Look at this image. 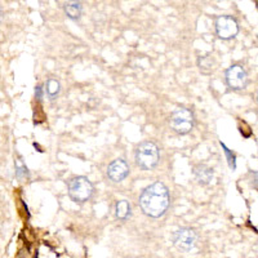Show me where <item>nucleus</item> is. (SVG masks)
Returning <instances> with one entry per match:
<instances>
[{"label":"nucleus","mask_w":258,"mask_h":258,"mask_svg":"<svg viewBox=\"0 0 258 258\" xmlns=\"http://www.w3.org/2000/svg\"><path fill=\"white\" fill-rule=\"evenodd\" d=\"M170 204V194L167 186L156 181L144 188L140 197V207L146 216L159 218L164 216Z\"/></svg>","instance_id":"f257e3e1"},{"label":"nucleus","mask_w":258,"mask_h":258,"mask_svg":"<svg viewBox=\"0 0 258 258\" xmlns=\"http://www.w3.org/2000/svg\"><path fill=\"white\" fill-rule=\"evenodd\" d=\"M136 164L144 170H151L158 165L160 151L158 145L151 141L141 142L136 147Z\"/></svg>","instance_id":"f03ea898"},{"label":"nucleus","mask_w":258,"mask_h":258,"mask_svg":"<svg viewBox=\"0 0 258 258\" xmlns=\"http://www.w3.org/2000/svg\"><path fill=\"white\" fill-rule=\"evenodd\" d=\"M93 183L84 176H77L69 181V197L78 204H84L93 197Z\"/></svg>","instance_id":"7ed1b4c3"},{"label":"nucleus","mask_w":258,"mask_h":258,"mask_svg":"<svg viewBox=\"0 0 258 258\" xmlns=\"http://www.w3.org/2000/svg\"><path fill=\"white\" fill-rule=\"evenodd\" d=\"M169 125L177 135H187L195 125V115L187 107H178L169 117Z\"/></svg>","instance_id":"20e7f679"},{"label":"nucleus","mask_w":258,"mask_h":258,"mask_svg":"<svg viewBox=\"0 0 258 258\" xmlns=\"http://www.w3.org/2000/svg\"><path fill=\"white\" fill-rule=\"evenodd\" d=\"M225 80L232 91H243L248 85V73L243 64L234 63L225 71Z\"/></svg>","instance_id":"39448f33"},{"label":"nucleus","mask_w":258,"mask_h":258,"mask_svg":"<svg viewBox=\"0 0 258 258\" xmlns=\"http://www.w3.org/2000/svg\"><path fill=\"white\" fill-rule=\"evenodd\" d=\"M216 27V34L222 40H231L235 36L238 35L239 32V24L235 17L229 15H223L217 17L214 22Z\"/></svg>","instance_id":"423d86ee"},{"label":"nucleus","mask_w":258,"mask_h":258,"mask_svg":"<svg viewBox=\"0 0 258 258\" xmlns=\"http://www.w3.org/2000/svg\"><path fill=\"white\" fill-rule=\"evenodd\" d=\"M198 240L197 231L191 227H181L173 234L174 245L182 250H191Z\"/></svg>","instance_id":"0eeeda50"},{"label":"nucleus","mask_w":258,"mask_h":258,"mask_svg":"<svg viewBox=\"0 0 258 258\" xmlns=\"http://www.w3.org/2000/svg\"><path fill=\"white\" fill-rule=\"evenodd\" d=\"M129 174V165L124 159H115L107 167V177L112 182H121Z\"/></svg>","instance_id":"6e6552de"},{"label":"nucleus","mask_w":258,"mask_h":258,"mask_svg":"<svg viewBox=\"0 0 258 258\" xmlns=\"http://www.w3.org/2000/svg\"><path fill=\"white\" fill-rule=\"evenodd\" d=\"M194 176L200 185H209L214 177V172L208 165L198 164L197 167H194Z\"/></svg>","instance_id":"1a4fd4ad"},{"label":"nucleus","mask_w":258,"mask_h":258,"mask_svg":"<svg viewBox=\"0 0 258 258\" xmlns=\"http://www.w3.org/2000/svg\"><path fill=\"white\" fill-rule=\"evenodd\" d=\"M115 217L120 221H125L131 217V204L126 200H119L115 206Z\"/></svg>","instance_id":"9d476101"},{"label":"nucleus","mask_w":258,"mask_h":258,"mask_svg":"<svg viewBox=\"0 0 258 258\" xmlns=\"http://www.w3.org/2000/svg\"><path fill=\"white\" fill-rule=\"evenodd\" d=\"M63 11L69 18H71V20H74V21H77V20H79L80 16H82L83 8H82V4L78 3V2H71V3L64 4Z\"/></svg>","instance_id":"9b49d317"},{"label":"nucleus","mask_w":258,"mask_h":258,"mask_svg":"<svg viewBox=\"0 0 258 258\" xmlns=\"http://www.w3.org/2000/svg\"><path fill=\"white\" fill-rule=\"evenodd\" d=\"M198 66L203 74H212L216 69V62L212 56H203L198 59Z\"/></svg>","instance_id":"f8f14e48"},{"label":"nucleus","mask_w":258,"mask_h":258,"mask_svg":"<svg viewBox=\"0 0 258 258\" xmlns=\"http://www.w3.org/2000/svg\"><path fill=\"white\" fill-rule=\"evenodd\" d=\"M59 91H61V84H59L58 80L53 79V78L47 80V83H45V93L48 94L50 100H54L58 96Z\"/></svg>","instance_id":"ddd939ff"},{"label":"nucleus","mask_w":258,"mask_h":258,"mask_svg":"<svg viewBox=\"0 0 258 258\" xmlns=\"http://www.w3.org/2000/svg\"><path fill=\"white\" fill-rule=\"evenodd\" d=\"M221 145H222V147H223V149H225V153H226V155H227V158H229L230 167H231L232 169H235V156H234V154H231V153H230V150L227 149V147H226L225 145H223V144H221Z\"/></svg>","instance_id":"4468645a"},{"label":"nucleus","mask_w":258,"mask_h":258,"mask_svg":"<svg viewBox=\"0 0 258 258\" xmlns=\"http://www.w3.org/2000/svg\"><path fill=\"white\" fill-rule=\"evenodd\" d=\"M16 176L18 177V178H21V174L24 173L25 176H27V168L25 167L24 164H17V167H16Z\"/></svg>","instance_id":"2eb2a0df"},{"label":"nucleus","mask_w":258,"mask_h":258,"mask_svg":"<svg viewBox=\"0 0 258 258\" xmlns=\"http://www.w3.org/2000/svg\"><path fill=\"white\" fill-rule=\"evenodd\" d=\"M35 94H38V100H41V87L40 85H39V87H36Z\"/></svg>","instance_id":"dca6fc26"},{"label":"nucleus","mask_w":258,"mask_h":258,"mask_svg":"<svg viewBox=\"0 0 258 258\" xmlns=\"http://www.w3.org/2000/svg\"><path fill=\"white\" fill-rule=\"evenodd\" d=\"M2 18H3V9L0 8V21H2Z\"/></svg>","instance_id":"f3484780"}]
</instances>
